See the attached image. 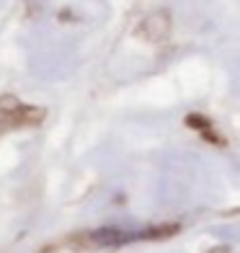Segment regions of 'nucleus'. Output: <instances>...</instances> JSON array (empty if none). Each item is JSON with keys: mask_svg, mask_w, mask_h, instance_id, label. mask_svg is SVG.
Here are the masks:
<instances>
[{"mask_svg": "<svg viewBox=\"0 0 240 253\" xmlns=\"http://www.w3.org/2000/svg\"><path fill=\"white\" fill-rule=\"evenodd\" d=\"M145 233H124V230H114V227H104L93 233V240L98 246H117V243H127V240L142 238Z\"/></svg>", "mask_w": 240, "mask_h": 253, "instance_id": "f257e3e1", "label": "nucleus"}]
</instances>
